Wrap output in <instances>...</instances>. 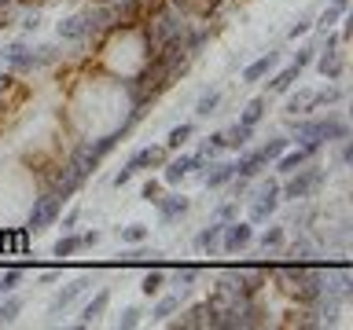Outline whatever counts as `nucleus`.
Listing matches in <instances>:
<instances>
[{
  "instance_id": "6ab92c4d",
  "label": "nucleus",
  "mask_w": 353,
  "mask_h": 330,
  "mask_svg": "<svg viewBox=\"0 0 353 330\" xmlns=\"http://www.w3.org/2000/svg\"><path fill=\"white\" fill-rule=\"evenodd\" d=\"M276 66H280V52H265V55H258L247 70H243V85H258V81H265Z\"/></svg>"
},
{
  "instance_id": "9d476101",
  "label": "nucleus",
  "mask_w": 353,
  "mask_h": 330,
  "mask_svg": "<svg viewBox=\"0 0 353 330\" xmlns=\"http://www.w3.org/2000/svg\"><path fill=\"white\" fill-rule=\"evenodd\" d=\"M170 327H176V330L210 327V330H214V327H217V308L210 305V301H199V305H192V308H188V312H181V319H173Z\"/></svg>"
},
{
  "instance_id": "423d86ee",
  "label": "nucleus",
  "mask_w": 353,
  "mask_h": 330,
  "mask_svg": "<svg viewBox=\"0 0 353 330\" xmlns=\"http://www.w3.org/2000/svg\"><path fill=\"white\" fill-rule=\"evenodd\" d=\"M313 66H316L320 77H327V81H339L342 70H346V63H342V55H339V48H335V37H331V30H324V37H320V44H316V59H313Z\"/></svg>"
},
{
  "instance_id": "58836bf2",
  "label": "nucleus",
  "mask_w": 353,
  "mask_h": 330,
  "mask_svg": "<svg viewBox=\"0 0 353 330\" xmlns=\"http://www.w3.org/2000/svg\"><path fill=\"white\" fill-rule=\"evenodd\" d=\"M22 268H8V272H0V297L11 294V290H19V283H22Z\"/></svg>"
},
{
  "instance_id": "ddd939ff",
  "label": "nucleus",
  "mask_w": 353,
  "mask_h": 330,
  "mask_svg": "<svg viewBox=\"0 0 353 330\" xmlns=\"http://www.w3.org/2000/svg\"><path fill=\"white\" fill-rule=\"evenodd\" d=\"M165 158H170V151H165V147H140V151L125 162V169H129L132 176H137L140 169H162Z\"/></svg>"
},
{
  "instance_id": "864d4df0",
  "label": "nucleus",
  "mask_w": 353,
  "mask_h": 330,
  "mask_svg": "<svg viewBox=\"0 0 353 330\" xmlns=\"http://www.w3.org/2000/svg\"><path fill=\"white\" fill-rule=\"evenodd\" d=\"M350 154H353L350 151V140H339V162L342 165H350Z\"/></svg>"
},
{
  "instance_id": "e433bc0d",
  "label": "nucleus",
  "mask_w": 353,
  "mask_h": 330,
  "mask_svg": "<svg viewBox=\"0 0 353 330\" xmlns=\"http://www.w3.org/2000/svg\"><path fill=\"white\" fill-rule=\"evenodd\" d=\"M33 55H37V66H52V63L63 59L59 44H37V48H33Z\"/></svg>"
},
{
  "instance_id": "c03bdc74",
  "label": "nucleus",
  "mask_w": 353,
  "mask_h": 330,
  "mask_svg": "<svg viewBox=\"0 0 353 330\" xmlns=\"http://www.w3.org/2000/svg\"><path fill=\"white\" fill-rule=\"evenodd\" d=\"M313 59H316V44H302V48L294 52V59H291V63H294V66H302V70H305V66L313 63Z\"/></svg>"
},
{
  "instance_id": "ea45409f",
  "label": "nucleus",
  "mask_w": 353,
  "mask_h": 330,
  "mask_svg": "<svg viewBox=\"0 0 353 330\" xmlns=\"http://www.w3.org/2000/svg\"><path fill=\"white\" fill-rule=\"evenodd\" d=\"M140 316H143V308H140V305H125V308H121V316H118V327H121V330L140 327Z\"/></svg>"
},
{
  "instance_id": "7ed1b4c3",
  "label": "nucleus",
  "mask_w": 353,
  "mask_h": 330,
  "mask_svg": "<svg viewBox=\"0 0 353 330\" xmlns=\"http://www.w3.org/2000/svg\"><path fill=\"white\" fill-rule=\"evenodd\" d=\"M327 173L320 169V165H302V169H294L291 176H287V184H280V198H287V202H305V198H313L320 187H324Z\"/></svg>"
},
{
  "instance_id": "a18cd8bd",
  "label": "nucleus",
  "mask_w": 353,
  "mask_h": 330,
  "mask_svg": "<svg viewBox=\"0 0 353 330\" xmlns=\"http://www.w3.org/2000/svg\"><path fill=\"white\" fill-rule=\"evenodd\" d=\"M217 220H221V224H228V220H239V198H236V202L217 206Z\"/></svg>"
},
{
  "instance_id": "20e7f679",
  "label": "nucleus",
  "mask_w": 353,
  "mask_h": 330,
  "mask_svg": "<svg viewBox=\"0 0 353 330\" xmlns=\"http://www.w3.org/2000/svg\"><path fill=\"white\" fill-rule=\"evenodd\" d=\"M272 272L276 268H232L225 275V286L239 297V301H247V297H258L261 294V286L269 283Z\"/></svg>"
},
{
  "instance_id": "2eb2a0df",
  "label": "nucleus",
  "mask_w": 353,
  "mask_h": 330,
  "mask_svg": "<svg viewBox=\"0 0 353 330\" xmlns=\"http://www.w3.org/2000/svg\"><path fill=\"white\" fill-rule=\"evenodd\" d=\"M232 165H236V176H247V180H254V176H258L261 169H269V158H265V151L261 147H247V151H239V158L236 162H232Z\"/></svg>"
},
{
  "instance_id": "37998d69",
  "label": "nucleus",
  "mask_w": 353,
  "mask_h": 330,
  "mask_svg": "<svg viewBox=\"0 0 353 330\" xmlns=\"http://www.w3.org/2000/svg\"><path fill=\"white\" fill-rule=\"evenodd\" d=\"M140 198H143V202H151V206H154V202L162 198V180H154V176H151V180L140 187Z\"/></svg>"
},
{
  "instance_id": "c85d7f7f",
  "label": "nucleus",
  "mask_w": 353,
  "mask_h": 330,
  "mask_svg": "<svg viewBox=\"0 0 353 330\" xmlns=\"http://www.w3.org/2000/svg\"><path fill=\"white\" fill-rule=\"evenodd\" d=\"M254 242H258L261 250H283V246H287V228L269 224V228L261 231V235H254Z\"/></svg>"
},
{
  "instance_id": "f8f14e48",
  "label": "nucleus",
  "mask_w": 353,
  "mask_h": 330,
  "mask_svg": "<svg viewBox=\"0 0 353 330\" xmlns=\"http://www.w3.org/2000/svg\"><path fill=\"white\" fill-rule=\"evenodd\" d=\"M192 297V290L188 286H176V294H165V297H159V301L151 305V323H165L170 316H176L181 312V305Z\"/></svg>"
},
{
  "instance_id": "8fccbe9b",
  "label": "nucleus",
  "mask_w": 353,
  "mask_h": 330,
  "mask_svg": "<svg viewBox=\"0 0 353 330\" xmlns=\"http://www.w3.org/2000/svg\"><path fill=\"white\" fill-rule=\"evenodd\" d=\"M103 239V231H81V246L88 250V246H96V242Z\"/></svg>"
},
{
  "instance_id": "6e6552de",
  "label": "nucleus",
  "mask_w": 353,
  "mask_h": 330,
  "mask_svg": "<svg viewBox=\"0 0 353 330\" xmlns=\"http://www.w3.org/2000/svg\"><path fill=\"white\" fill-rule=\"evenodd\" d=\"M0 63L8 66V74H33V70H41L37 55H33V48L26 41H11L8 48H0Z\"/></svg>"
},
{
  "instance_id": "4be33fe9",
  "label": "nucleus",
  "mask_w": 353,
  "mask_h": 330,
  "mask_svg": "<svg viewBox=\"0 0 353 330\" xmlns=\"http://www.w3.org/2000/svg\"><path fill=\"white\" fill-rule=\"evenodd\" d=\"M265 114H269V96L261 92V96H254V99H247V103H243L239 121H243V125H250V129H258Z\"/></svg>"
},
{
  "instance_id": "39448f33",
  "label": "nucleus",
  "mask_w": 353,
  "mask_h": 330,
  "mask_svg": "<svg viewBox=\"0 0 353 330\" xmlns=\"http://www.w3.org/2000/svg\"><path fill=\"white\" fill-rule=\"evenodd\" d=\"M280 184L276 180H261L258 184V198L250 202V213H247V220L250 224H269V220L276 217V209H280Z\"/></svg>"
},
{
  "instance_id": "72a5a7b5",
  "label": "nucleus",
  "mask_w": 353,
  "mask_h": 330,
  "mask_svg": "<svg viewBox=\"0 0 353 330\" xmlns=\"http://www.w3.org/2000/svg\"><path fill=\"white\" fill-rule=\"evenodd\" d=\"M217 107H221V92H203V96L195 99V118L217 114Z\"/></svg>"
},
{
  "instance_id": "7c9ffc66",
  "label": "nucleus",
  "mask_w": 353,
  "mask_h": 330,
  "mask_svg": "<svg viewBox=\"0 0 353 330\" xmlns=\"http://www.w3.org/2000/svg\"><path fill=\"white\" fill-rule=\"evenodd\" d=\"M195 154H203V158H221V154H225V132H210V136L199 143V151Z\"/></svg>"
},
{
  "instance_id": "a211bd4d",
  "label": "nucleus",
  "mask_w": 353,
  "mask_h": 330,
  "mask_svg": "<svg viewBox=\"0 0 353 330\" xmlns=\"http://www.w3.org/2000/svg\"><path fill=\"white\" fill-rule=\"evenodd\" d=\"M88 286H92V275H81V279H74L70 286H66V290H59V294H55L52 301H48V312L55 316V312H63V308H70L77 297L88 290Z\"/></svg>"
},
{
  "instance_id": "1a4fd4ad",
  "label": "nucleus",
  "mask_w": 353,
  "mask_h": 330,
  "mask_svg": "<svg viewBox=\"0 0 353 330\" xmlns=\"http://www.w3.org/2000/svg\"><path fill=\"white\" fill-rule=\"evenodd\" d=\"M254 242V224L250 220H228L225 228H221V250L225 253H239L247 250Z\"/></svg>"
},
{
  "instance_id": "c9c22d12",
  "label": "nucleus",
  "mask_w": 353,
  "mask_h": 330,
  "mask_svg": "<svg viewBox=\"0 0 353 330\" xmlns=\"http://www.w3.org/2000/svg\"><path fill=\"white\" fill-rule=\"evenodd\" d=\"M287 147H291V136H272V140L261 143V151H265V158H269V162H276Z\"/></svg>"
},
{
  "instance_id": "c756f323",
  "label": "nucleus",
  "mask_w": 353,
  "mask_h": 330,
  "mask_svg": "<svg viewBox=\"0 0 353 330\" xmlns=\"http://www.w3.org/2000/svg\"><path fill=\"white\" fill-rule=\"evenodd\" d=\"M114 235L125 242V246H143L151 235V228L148 224H125V228H114Z\"/></svg>"
},
{
  "instance_id": "f704fd0d",
  "label": "nucleus",
  "mask_w": 353,
  "mask_h": 330,
  "mask_svg": "<svg viewBox=\"0 0 353 330\" xmlns=\"http://www.w3.org/2000/svg\"><path fill=\"white\" fill-rule=\"evenodd\" d=\"M339 99H346V88H320V92H313V114H316L320 107L339 103Z\"/></svg>"
},
{
  "instance_id": "5701e85b",
  "label": "nucleus",
  "mask_w": 353,
  "mask_h": 330,
  "mask_svg": "<svg viewBox=\"0 0 353 330\" xmlns=\"http://www.w3.org/2000/svg\"><path fill=\"white\" fill-rule=\"evenodd\" d=\"M107 305H110V290H107V286H99L96 297H92V301H88V305L81 308V323H77V327H92L96 319L107 312Z\"/></svg>"
},
{
  "instance_id": "de8ad7c7",
  "label": "nucleus",
  "mask_w": 353,
  "mask_h": 330,
  "mask_svg": "<svg viewBox=\"0 0 353 330\" xmlns=\"http://www.w3.org/2000/svg\"><path fill=\"white\" fill-rule=\"evenodd\" d=\"M291 253H294V257H309V253H313V242H309L305 235H302V239H294V246H291Z\"/></svg>"
},
{
  "instance_id": "79ce46f5",
  "label": "nucleus",
  "mask_w": 353,
  "mask_h": 330,
  "mask_svg": "<svg viewBox=\"0 0 353 330\" xmlns=\"http://www.w3.org/2000/svg\"><path fill=\"white\" fill-rule=\"evenodd\" d=\"M309 30H313V15L305 11V15H298V19H294V26L287 30V41H298V37H305Z\"/></svg>"
},
{
  "instance_id": "f257e3e1",
  "label": "nucleus",
  "mask_w": 353,
  "mask_h": 330,
  "mask_svg": "<svg viewBox=\"0 0 353 330\" xmlns=\"http://www.w3.org/2000/svg\"><path fill=\"white\" fill-rule=\"evenodd\" d=\"M107 19H110V8L92 4V8H81V11H74V15H66L59 26H55V33H59V41H66V44H81L88 37H96V33H103Z\"/></svg>"
},
{
  "instance_id": "a878e982",
  "label": "nucleus",
  "mask_w": 353,
  "mask_h": 330,
  "mask_svg": "<svg viewBox=\"0 0 353 330\" xmlns=\"http://www.w3.org/2000/svg\"><path fill=\"white\" fill-rule=\"evenodd\" d=\"M221 220H214V224H206L203 231L195 235V250H203V253H217L221 250Z\"/></svg>"
},
{
  "instance_id": "603ef678",
  "label": "nucleus",
  "mask_w": 353,
  "mask_h": 330,
  "mask_svg": "<svg viewBox=\"0 0 353 330\" xmlns=\"http://www.w3.org/2000/svg\"><path fill=\"white\" fill-rule=\"evenodd\" d=\"M59 279H63V272H59V268H52V272H41V283H44V286H52V283H59Z\"/></svg>"
},
{
  "instance_id": "09e8293b",
  "label": "nucleus",
  "mask_w": 353,
  "mask_h": 330,
  "mask_svg": "<svg viewBox=\"0 0 353 330\" xmlns=\"http://www.w3.org/2000/svg\"><path fill=\"white\" fill-rule=\"evenodd\" d=\"M59 220H63V231H74V224L81 220V209H70V213H66V217H59Z\"/></svg>"
},
{
  "instance_id": "49530a36",
  "label": "nucleus",
  "mask_w": 353,
  "mask_h": 330,
  "mask_svg": "<svg viewBox=\"0 0 353 330\" xmlns=\"http://www.w3.org/2000/svg\"><path fill=\"white\" fill-rule=\"evenodd\" d=\"M22 30H26V33H37V30H41V11H26V15H22Z\"/></svg>"
},
{
  "instance_id": "2f4dec72",
  "label": "nucleus",
  "mask_w": 353,
  "mask_h": 330,
  "mask_svg": "<svg viewBox=\"0 0 353 330\" xmlns=\"http://www.w3.org/2000/svg\"><path fill=\"white\" fill-rule=\"evenodd\" d=\"M85 246H81V235H74V231H63V239L52 246V253L55 257H74V253H81Z\"/></svg>"
},
{
  "instance_id": "473e14b6",
  "label": "nucleus",
  "mask_w": 353,
  "mask_h": 330,
  "mask_svg": "<svg viewBox=\"0 0 353 330\" xmlns=\"http://www.w3.org/2000/svg\"><path fill=\"white\" fill-rule=\"evenodd\" d=\"M162 286H165V272H162V268H151V272L140 279V294H143V297H154V294H162Z\"/></svg>"
},
{
  "instance_id": "4468645a",
  "label": "nucleus",
  "mask_w": 353,
  "mask_h": 330,
  "mask_svg": "<svg viewBox=\"0 0 353 330\" xmlns=\"http://www.w3.org/2000/svg\"><path fill=\"white\" fill-rule=\"evenodd\" d=\"M154 206H159V224H173V220L188 217V209H192V198H188V195H162Z\"/></svg>"
},
{
  "instance_id": "9b49d317",
  "label": "nucleus",
  "mask_w": 353,
  "mask_h": 330,
  "mask_svg": "<svg viewBox=\"0 0 353 330\" xmlns=\"http://www.w3.org/2000/svg\"><path fill=\"white\" fill-rule=\"evenodd\" d=\"M195 169V154H173V158H165L162 165V187H176L181 180H188Z\"/></svg>"
},
{
  "instance_id": "aec40b11",
  "label": "nucleus",
  "mask_w": 353,
  "mask_h": 330,
  "mask_svg": "<svg viewBox=\"0 0 353 330\" xmlns=\"http://www.w3.org/2000/svg\"><path fill=\"white\" fill-rule=\"evenodd\" d=\"M210 37H214V30H210V26H195V22H188L184 33H181V48L195 59V55L210 44Z\"/></svg>"
},
{
  "instance_id": "cd10ccee",
  "label": "nucleus",
  "mask_w": 353,
  "mask_h": 330,
  "mask_svg": "<svg viewBox=\"0 0 353 330\" xmlns=\"http://www.w3.org/2000/svg\"><path fill=\"white\" fill-rule=\"evenodd\" d=\"M305 162H309V154H305L302 147H294V151H291V147H287V151H283V154H280V158H276L272 165H276V173H283V176H291L294 169H302V165H305Z\"/></svg>"
},
{
  "instance_id": "f3484780",
  "label": "nucleus",
  "mask_w": 353,
  "mask_h": 330,
  "mask_svg": "<svg viewBox=\"0 0 353 330\" xmlns=\"http://www.w3.org/2000/svg\"><path fill=\"white\" fill-rule=\"evenodd\" d=\"M232 176H236V165L232 162H221V158H214L206 165V173L199 176V180H203V187L206 191H217V187H228V180Z\"/></svg>"
},
{
  "instance_id": "5fc2aeb1",
  "label": "nucleus",
  "mask_w": 353,
  "mask_h": 330,
  "mask_svg": "<svg viewBox=\"0 0 353 330\" xmlns=\"http://www.w3.org/2000/svg\"><path fill=\"white\" fill-rule=\"evenodd\" d=\"M331 4H335V8L342 11V15H346V11H350V0H331Z\"/></svg>"
},
{
  "instance_id": "0eeeda50",
  "label": "nucleus",
  "mask_w": 353,
  "mask_h": 330,
  "mask_svg": "<svg viewBox=\"0 0 353 330\" xmlns=\"http://www.w3.org/2000/svg\"><path fill=\"white\" fill-rule=\"evenodd\" d=\"M63 198L59 195H41V198H33V209H30V217H26V228L30 231H41V228H52L55 220L63 217Z\"/></svg>"
},
{
  "instance_id": "4c0bfd02",
  "label": "nucleus",
  "mask_w": 353,
  "mask_h": 330,
  "mask_svg": "<svg viewBox=\"0 0 353 330\" xmlns=\"http://www.w3.org/2000/svg\"><path fill=\"white\" fill-rule=\"evenodd\" d=\"M195 279H199V272L192 268V264H181L173 275H165V283H173V290H176V286H192Z\"/></svg>"
},
{
  "instance_id": "a19ab883",
  "label": "nucleus",
  "mask_w": 353,
  "mask_h": 330,
  "mask_svg": "<svg viewBox=\"0 0 353 330\" xmlns=\"http://www.w3.org/2000/svg\"><path fill=\"white\" fill-rule=\"evenodd\" d=\"M339 19H342V11H339L335 4H327L324 11H320V19L313 22V26H316L320 33H324V30H331V26H335V22H339Z\"/></svg>"
},
{
  "instance_id": "3c124183",
  "label": "nucleus",
  "mask_w": 353,
  "mask_h": 330,
  "mask_svg": "<svg viewBox=\"0 0 353 330\" xmlns=\"http://www.w3.org/2000/svg\"><path fill=\"white\" fill-rule=\"evenodd\" d=\"M129 180H132V173H129V169H125V165H121V169H118V173H114V180H110V184H114V187H125V184H129Z\"/></svg>"
},
{
  "instance_id": "dca6fc26",
  "label": "nucleus",
  "mask_w": 353,
  "mask_h": 330,
  "mask_svg": "<svg viewBox=\"0 0 353 330\" xmlns=\"http://www.w3.org/2000/svg\"><path fill=\"white\" fill-rule=\"evenodd\" d=\"M298 81H302V66L287 63L283 70H276V74H272V81L265 85V96H287Z\"/></svg>"
},
{
  "instance_id": "b1692460",
  "label": "nucleus",
  "mask_w": 353,
  "mask_h": 330,
  "mask_svg": "<svg viewBox=\"0 0 353 330\" xmlns=\"http://www.w3.org/2000/svg\"><path fill=\"white\" fill-rule=\"evenodd\" d=\"M254 132H258V129L243 125V121L228 125V129H225V151H247V147H250V140H254Z\"/></svg>"
},
{
  "instance_id": "412c9836",
  "label": "nucleus",
  "mask_w": 353,
  "mask_h": 330,
  "mask_svg": "<svg viewBox=\"0 0 353 330\" xmlns=\"http://www.w3.org/2000/svg\"><path fill=\"white\" fill-rule=\"evenodd\" d=\"M287 118H305V114H313V88H291L287 92Z\"/></svg>"
},
{
  "instance_id": "f03ea898",
  "label": "nucleus",
  "mask_w": 353,
  "mask_h": 330,
  "mask_svg": "<svg viewBox=\"0 0 353 330\" xmlns=\"http://www.w3.org/2000/svg\"><path fill=\"white\" fill-rule=\"evenodd\" d=\"M287 129H291V143L298 140H350V125H346V118H339V114H327V118H291L287 121Z\"/></svg>"
},
{
  "instance_id": "bb28decb",
  "label": "nucleus",
  "mask_w": 353,
  "mask_h": 330,
  "mask_svg": "<svg viewBox=\"0 0 353 330\" xmlns=\"http://www.w3.org/2000/svg\"><path fill=\"white\" fill-rule=\"evenodd\" d=\"M188 140H195V121H181V125H173V129H170V136H165V143H162V147H165V151L173 154V151H181V147H184Z\"/></svg>"
},
{
  "instance_id": "393cba45",
  "label": "nucleus",
  "mask_w": 353,
  "mask_h": 330,
  "mask_svg": "<svg viewBox=\"0 0 353 330\" xmlns=\"http://www.w3.org/2000/svg\"><path fill=\"white\" fill-rule=\"evenodd\" d=\"M22 308H26V297L22 294H4L0 297V327H8V323H15V319L22 316Z\"/></svg>"
}]
</instances>
